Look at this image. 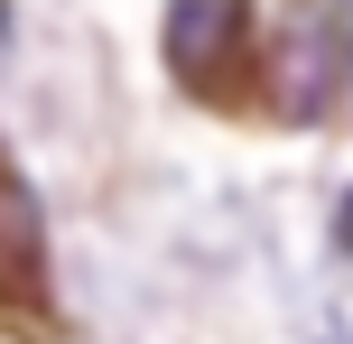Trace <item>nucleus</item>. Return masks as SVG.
<instances>
[{
    "label": "nucleus",
    "mask_w": 353,
    "mask_h": 344,
    "mask_svg": "<svg viewBox=\"0 0 353 344\" xmlns=\"http://www.w3.org/2000/svg\"><path fill=\"white\" fill-rule=\"evenodd\" d=\"M251 47V0H168V74L186 93H223Z\"/></svg>",
    "instance_id": "nucleus-1"
},
{
    "label": "nucleus",
    "mask_w": 353,
    "mask_h": 344,
    "mask_svg": "<svg viewBox=\"0 0 353 344\" xmlns=\"http://www.w3.org/2000/svg\"><path fill=\"white\" fill-rule=\"evenodd\" d=\"M335 56H344V10H335V0H307V10L279 28V47H270V93H279L288 121L325 112V93L344 84Z\"/></svg>",
    "instance_id": "nucleus-2"
},
{
    "label": "nucleus",
    "mask_w": 353,
    "mask_h": 344,
    "mask_svg": "<svg viewBox=\"0 0 353 344\" xmlns=\"http://www.w3.org/2000/svg\"><path fill=\"white\" fill-rule=\"evenodd\" d=\"M47 298V223L19 168H0V307H37Z\"/></svg>",
    "instance_id": "nucleus-3"
}]
</instances>
